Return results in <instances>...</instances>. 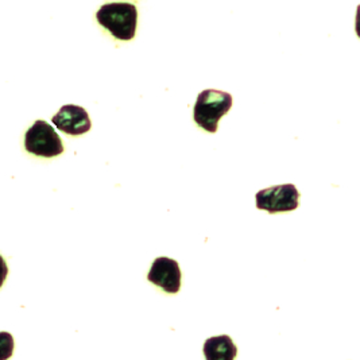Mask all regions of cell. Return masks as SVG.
<instances>
[{"instance_id":"9","label":"cell","mask_w":360,"mask_h":360,"mask_svg":"<svg viewBox=\"0 0 360 360\" xmlns=\"http://www.w3.org/2000/svg\"><path fill=\"white\" fill-rule=\"evenodd\" d=\"M7 276H8V266H7V263L4 261V258L0 255V288L3 286Z\"/></svg>"},{"instance_id":"2","label":"cell","mask_w":360,"mask_h":360,"mask_svg":"<svg viewBox=\"0 0 360 360\" xmlns=\"http://www.w3.org/2000/svg\"><path fill=\"white\" fill-rule=\"evenodd\" d=\"M232 108V96L216 89L202 91L196 100L193 119L205 131L214 134L217 131L219 120Z\"/></svg>"},{"instance_id":"8","label":"cell","mask_w":360,"mask_h":360,"mask_svg":"<svg viewBox=\"0 0 360 360\" xmlns=\"http://www.w3.org/2000/svg\"><path fill=\"white\" fill-rule=\"evenodd\" d=\"M14 354V338L8 332H0V360H8Z\"/></svg>"},{"instance_id":"3","label":"cell","mask_w":360,"mask_h":360,"mask_svg":"<svg viewBox=\"0 0 360 360\" xmlns=\"http://www.w3.org/2000/svg\"><path fill=\"white\" fill-rule=\"evenodd\" d=\"M25 148L30 154L53 158L64 153V145L56 130L45 120H37L25 135Z\"/></svg>"},{"instance_id":"6","label":"cell","mask_w":360,"mask_h":360,"mask_svg":"<svg viewBox=\"0 0 360 360\" xmlns=\"http://www.w3.org/2000/svg\"><path fill=\"white\" fill-rule=\"evenodd\" d=\"M51 120L58 130L73 136L86 134L92 127L88 112L82 107L73 104L64 105Z\"/></svg>"},{"instance_id":"4","label":"cell","mask_w":360,"mask_h":360,"mask_svg":"<svg viewBox=\"0 0 360 360\" xmlns=\"http://www.w3.org/2000/svg\"><path fill=\"white\" fill-rule=\"evenodd\" d=\"M300 192L295 185L285 184L276 185L257 193V208L264 210L270 214L278 212H289L298 208Z\"/></svg>"},{"instance_id":"7","label":"cell","mask_w":360,"mask_h":360,"mask_svg":"<svg viewBox=\"0 0 360 360\" xmlns=\"http://www.w3.org/2000/svg\"><path fill=\"white\" fill-rule=\"evenodd\" d=\"M204 355L207 360H235L238 348L227 335L213 336L204 343Z\"/></svg>"},{"instance_id":"5","label":"cell","mask_w":360,"mask_h":360,"mask_svg":"<svg viewBox=\"0 0 360 360\" xmlns=\"http://www.w3.org/2000/svg\"><path fill=\"white\" fill-rule=\"evenodd\" d=\"M148 279L166 293L176 295L181 289V270L177 261L161 257L157 258L148 271Z\"/></svg>"},{"instance_id":"1","label":"cell","mask_w":360,"mask_h":360,"mask_svg":"<svg viewBox=\"0 0 360 360\" xmlns=\"http://www.w3.org/2000/svg\"><path fill=\"white\" fill-rule=\"evenodd\" d=\"M98 23L119 41H131L136 33L138 10L131 3H108L96 14Z\"/></svg>"}]
</instances>
